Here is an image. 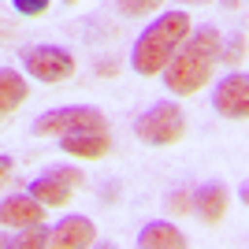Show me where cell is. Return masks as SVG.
<instances>
[{
  "mask_svg": "<svg viewBox=\"0 0 249 249\" xmlns=\"http://www.w3.org/2000/svg\"><path fill=\"white\" fill-rule=\"evenodd\" d=\"M219 56H223L219 30L216 26H197L182 37V45L175 49V56L167 60V67L160 74H164L167 89L175 97H190L212 78V67H216Z\"/></svg>",
  "mask_w": 249,
  "mask_h": 249,
  "instance_id": "obj_1",
  "label": "cell"
},
{
  "mask_svg": "<svg viewBox=\"0 0 249 249\" xmlns=\"http://www.w3.org/2000/svg\"><path fill=\"white\" fill-rule=\"evenodd\" d=\"M190 30H194V22H190L186 11H164L156 22H149L145 30L138 34L134 52H130V67H134V74H142V78L160 74Z\"/></svg>",
  "mask_w": 249,
  "mask_h": 249,
  "instance_id": "obj_2",
  "label": "cell"
},
{
  "mask_svg": "<svg viewBox=\"0 0 249 249\" xmlns=\"http://www.w3.org/2000/svg\"><path fill=\"white\" fill-rule=\"evenodd\" d=\"M82 130H108L101 108L89 104H63V108H49L45 115L34 119V134L37 138H63V134H82Z\"/></svg>",
  "mask_w": 249,
  "mask_h": 249,
  "instance_id": "obj_3",
  "label": "cell"
},
{
  "mask_svg": "<svg viewBox=\"0 0 249 249\" xmlns=\"http://www.w3.org/2000/svg\"><path fill=\"white\" fill-rule=\"evenodd\" d=\"M134 134L145 145H156V149L175 145L178 138L186 134V115H182V108L175 101H156L134 119Z\"/></svg>",
  "mask_w": 249,
  "mask_h": 249,
  "instance_id": "obj_4",
  "label": "cell"
},
{
  "mask_svg": "<svg viewBox=\"0 0 249 249\" xmlns=\"http://www.w3.org/2000/svg\"><path fill=\"white\" fill-rule=\"evenodd\" d=\"M19 60L26 67V74L37 82H63L74 74V56L60 45H30V49H22Z\"/></svg>",
  "mask_w": 249,
  "mask_h": 249,
  "instance_id": "obj_5",
  "label": "cell"
},
{
  "mask_svg": "<svg viewBox=\"0 0 249 249\" xmlns=\"http://www.w3.org/2000/svg\"><path fill=\"white\" fill-rule=\"evenodd\" d=\"M212 108H216L223 119H246L249 115V78L242 71L227 74L223 82L216 86L212 93Z\"/></svg>",
  "mask_w": 249,
  "mask_h": 249,
  "instance_id": "obj_6",
  "label": "cell"
},
{
  "mask_svg": "<svg viewBox=\"0 0 249 249\" xmlns=\"http://www.w3.org/2000/svg\"><path fill=\"white\" fill-rule=\"evenodd\" d=\"M93 238H97V227L86 216H67L49 231L52 249H82V246H93Z\"/></svg>",
  "mask_w": 249,
  "mask_h": 249,
  "instance_id": "obj_7",
  "label": "cell"
},
{
  "mask_svg": "<svg viewBox=\"0 0 249 249\" xmlns=\"http://www.w3.org/2000/svg\"><path fill=\"white\" fill-rule=\"evenodd\" d=\"M41 219H45V205L34 201L30 194H11V197L0 201V223L4 227H30Z\"/></svg>",
  "mask_w": 249,
  "mask_h": 249,
  "instance_id": "obj_8",
  "label": "cell"
},
{
  "mask_svg": "<svg viewBox=\"0 0 249 249\" xmlns=\"http://www.w3.org/2000/svg\"><path fill=\"white\" fill-rule=\"evenodd\" d=\"M60 149H63L67 156L101 160V156H108V149H112V138H108V130H82V134H63V138H60Z\"/></svg>",
  "mask_w": 249,
  "mask_h": 249,
  "instance_id": "obj_9",
  "label": "cell"
},
{
  "mask_svg": "<svg viewBox=\"0 0 249 249\" xmlns=\"http://www.w3.org/2000/svg\"><path fill=\"white\" fill-rule=\"evenodd\" d=\"M138 249H182L186 246V234L175 227V223H164V219H153L138 231Z\"/></svg>",
  "mask_w": 249,
  "mask_h": 249,
  "instance_id": "obj_10",
  "label": "cell"
},
{
  "mask_svg": "<svg viewBox=\"0 0 249 249\" xmlns=\"http://www.w3.org/2000/svg\"><path fill=\"white\" fill-rule=\"evenodd\" d=\"M227 205H231V194H227L223 182H208V186L197 190V216L205 223H219L223 212H227Z\"/></svg>",
  "mask_w": 249,
  "mask_h": 249,
  "instance_id": "obj_11",
  "label": "cell"
},
{
  "mask_svg": "<svg viewBox=\"0 0 249 249\" xmlns=\"http://www.w3.org/2000/svg\"><path fill=\"white\" fill-rule=\"evenodd\" d=\"M26 93H30L26 78H22L19 71H11V67H0V119L15 112V108L26 101Z\"/></svg>",
  "mask_w": 249,
  "mask_h": 249,
  "instance_id": "obj_12",
  "label": "cell"
},
{
  "mask_svg": "<svg viewBox=\"0 0 249 249\" xmlns=\"http://www.w3.org/2000/svg\"><path fill=\"white\" fill-rule=\"evenodd\" d=\"M26 194H30L34 201H41V205L49 208V205H67V197H71V186H67V182H63V178L56 175V171H52V175L34 178Z\"/></svg>",
  "mask_w": 249,
  "mask_h": 249,
  "instance_id": "obj_13",
  "label": "cell"
},
{
  "mask_svg": "<svg viewBox=\"0 0 249 249\" xmlns=\"http://www.w3.org/2000/svg\"><path fill=\"white\" fill-rule=\"evenodd\" d=\"M22 234H15V238H8V246H19V249H41L49 246V231L41 227V223H30V227H19Z\"/></svg>",
  "mask_w": 249,
  "mask_h": 249,
  "instance_id": "obj_14",
  "label": "cell"
},
{
  "mask_svg": "<svg viewBox=\"0 0 249 249\" xmlns=\"http://www.w3.org/2000/svg\"><path fill=\"white\" fill-rule=\"evenodd\" d=\"M164 4V0H115V8L123 11V15H149Z\"/></svg>",
  "mask_w": 249,
  "mask_h": 249,
  "instance_id": "obj_15",
  "label": "cell"
},
{
  "mask_svg": "<svg viewBox=\"0 0 249 249\" xmlns=\"http://www.w3.org/2000/svg\"><path fill=\"white\" fill-rule=\"evenodd\" d=\"M52 0H11V8L19 11V15H26V19H34V15H45L49 11Z\"/></svg>",
  "mask_w": 249,
  "mask_h": 249,
  "instance_id": "obj_16",
  "label": "cell"
},
{
  "mask_svg": "<svg viewBox=\"0 0 249 249\" xmlns=\"http://www.w3.org/2000/svg\"><path fill=\"white\" fill-rule=\"evenodd\" d=\"M219 60H227V63H234V60H246V34L231 37V45H227V56H219Z\"/></svg>",
  "mask_w": 249,
  "mask_h": 249,
  "instance_id": "obj_17",
  "label": "cell"
},
{
  "mask_svg": "<svg viewBox=\"0 0 249 249\" xmlns=\"http://www.w3.org/2000/svg\"><path fill=\"white\" fill-rule=\"evenodd\" d=\"M56 175H60L63 182H67V186H78V182H82V175H78V171H71V167H60Z\"/></svg>",
  "mask_w": 249,
  "mask_h": 249,
  "instance_id": "obj_18",
  "label": "cell"
},
{
  "mask_svg": "<svg viewBox=\"0 0 249 249\" xmlns=\"http://www.w3.org/2000/svg\"><path fill=\"white\" fill-rule=\"evenodd\" d=\"M11 178V156H0V186Z\"/></svg>",
  "mask_w": 249,
  "mask_h": 249,
  "instance_id": "obj_19",
  "label": "cell"
},
{
  "mask_svg": "<svg viewBox=\"0 0 249 249\" xmlns=\"http://www.w3.org/2000/svg\"><path fill=\"white\" fill-rule=\"evenodd\" d=\"M171 208H175V212H186V194H175V197H171Z\"/></svg>",
  "mask_w": 249,
  "mask_h": 249,
  "instance_id": "obj_20",
  "label": "cell"
},
{
  "mask_svg": "<svg viewBox=\"0 0 249 249\" xmlns=\"http://www.w3.org/2000/svg\"><path fill=\"white\" fill-rule=\"evenodd\" d=\"M182 4H208V0H182Z\"/></svg>",
  "mask_w": 249,
  "mask_h": 249,
  "instance_id": "obj_21",
  "label": "cell"
},
{
  "mask_svg": "<svg viewBox=\"0 0 249 249\" xmlns=\"http://www.w3.org/2000/svg\"><path fill=\"white\" fill-rule=\"evenodd\" d=\"M63 4H78V0H63Z\"/></svg>",
  "mask_w": 249,
  "mask_h": 249,
  "instance_id": "obj_22",
  "label": "cell"
}]
</instances>
